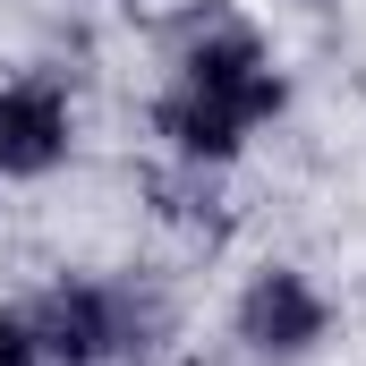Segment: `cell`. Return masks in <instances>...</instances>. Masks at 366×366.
Wrapping results in <instances>:
<instances>
[{
	"label": "cell",
	"mask_w": 366,
	"mask_h": 366,
	"mask_svg": "<svg viewBox=\"0 0 366 366\" xmlns=\"http://www.w3.org/2000/svg\"><path fill=\"white\" fill-rule=\"evenodd\" d=\"M43 366H119L145 358L154 332H162V307L137 290V281H102V273H60L51 290H34L26 307Z\"/></svg>",
	"instance_id": "cell-2"
},
{
	"label": "cell",
	"mask_w": 366,
	"mask_h": 366,
	"mask_svg": "<svg viewBox=\"0 0 366 366\" xmlns=\"http://www.w3.org/2000/svg\"><path fill=\"white\" fill-rule=\"evenodd\" d=\"M77 154V102L60 77H0V179L34 187L69 171Z\"/></svg>",
	"instance_id": "cell-4"
},
{
	"label": "cell",
	"mask_w": 366,
	"mask_h": 366,
	"mask_svg": "<svg viewBox=\"0 0 366 366\" xmlns=\"http://www.w3.org/2000/svg\"><path fill=\"white\" fill-rule=\"evenodd\" d=\"M230 341L264 366H298L332 341V298L307 264H256L230 298Z\"/></svg>",
	"instance_id": "cell-3"
},
{
	"label": "cell",
	"mask_w": 366,
	"mask_h": 366,
	"mask_svg": "<svg viewBox=\"0 0 366 366\" xmlns=\"http://www.w3.org/2000/svg\"><path fill=\"white\" fill-rule=\"evenodd\" d=\"M290 111V77H281L273 43L239 17L222 26H196L171 69V86L154 94V137L171 145L179 171H230L256 128H273Z\"/></svg>",
	"instance_id": "cell-1"
},
{
	"label": "cell",
	"mask_w": 366,
	"mask_h": 366,
	"mask_svg": "<svg viewBox=\"0 0 366 366\" xmlns=\"http://www.w3.org/2000/svg\"><path fill=\"white\" fill-rule=\"evenodd\" d=\"M0 366H43V341H34L26 307H0Z\"/></svg>",
	"instance_id": "cell-5"
}]
</instances>
